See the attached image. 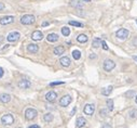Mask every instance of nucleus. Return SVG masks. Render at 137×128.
<instances>
[{
	"label": "nucleus",
	"instance_id": "nucleus-1",
	"mask_svg": "<svg viewBox=\"0 0 137 128\" xmlns=\"http://www.w3.org/2000/svg\"><path fill=\"white\" fill-rule=\"evenodd\" d=\"M35 21H36V17L31 14H25L21 18V23L23 25H31L32 23H35Z\"/></svg>",
	"mask_w": 137,
	"mask_h": 128
},
{
	"label": "nucleus",
	"instance_id": "nucleus-2",
	"mask_svg": "<svg viewBox=\"0 0 137 128\" xmlns=\"http://www.w3.org/2000/svg\"><path fill=\"white\" fill-rule=\"evenodd\" d=\"M115 67V63L112 61V60H110V59L105 60V62H104V69H105L106 72L112 71Z\"/></svg>",
	"mask_w": 137,
	"mask_h": 128
},
{
	"label": "nucleus",
	"instance_id": "nucleus-3",
	"mask_svg": "<svg viewBox=\"0 0 137 128\" xmlns=\"http://www.w3.org/2000/svg\"><path fill=\"white\" fill-rule=\"evenodd\" d=\"M1 122L4 125H12L13 122H14V117L11 114H6V115H3L1 117Z\"/></svg>",
	"mask_w": 137,
	"mask_h": 128
},
{
	"label": "nucleus",
	"instance_id": "nucleus-4",
	"mask_svg": "<svg viewBox=\"0 0 137 128\" xmlns=\"http://www.w3.org/2000/svg\"><path fill=\"white\" fill-rule=\"evenodd\" d=\"M37 114L38 113H37V111L35 110V109H27L26 112H25V117H26V119L31 120L36 117Z\"/></svg>",
	"mask_w": 137,
	"mask_h": 128
},
{
	"label": "nucleus",
	"instance_id": "nucleus-5",
	"mask_svg": "<svg viewBox=\"0 0 137 128\" xmlns=\"http://www.w3.org/2000/svg\"><path fill=\"white\" fill-rule=\"evenodd\" d=\"M117 37L119 39H121V40H124V39H126L127 37H129V31L125 28H120L119 31L117 32Z\"/></svg>",
	"mask_w": 137,
	"mask_h": 128
},
{
	"label": "nucleus",
	"instance_id": "nucleus-6",
	"mask_svg": "<svg viewBox=\"0 0 137 128\" xmlns=\"http://www.w3.org/2000/svg\"><path fill=\"white\" fill-rule=\"evenodd\" d=\"M18 38H20V33L18 32H11L7 37L8 41H10V43H15L18 40Z\"/></svg>",
	"mask_w": 137,
	"mask_h": 128
},
{
	"label": "nucleus",
	"instance_id": "nucleus-7",
	"mask_svg": "<svg viewBox=\"0 0 137 128\" xmlns=\"http://www.w3.org/2000/svg\"><path fill=\"white\" fill-rule=\"evenodd\" d=\"M13 22H14V16H11V15H7L0 18V24L1 25H8Z\"/></svg>",
	"mask_w": 137,
	"mask_h": 128
},
{
	"label": "nucleus",
	"instance_id": "nucleus-8",
	"mask_svg": "<svg viewBox=\"0 0 137 128\" xmlns=\"http://www.w3.org/2000/svg\"><path fill=\"white\" fill-rule=\"evenodd\" d=\"M71 97L70 96H68V94H66V96H64L62 98L61 100H59V105L61 106H68L69 104H70V102H71Z\"/></svg>",
	"mask_w": 137,
	"mask_h": 128
},
{
	"label": "nucleus",
	"instance_id": "nucleus-9",
	"mask_svg": "<svg viewBox=\"0 0 137 128\" xmlns=\"http://www.w3.org/2000/svg\"><path fill=\"white\" fill-rule=\"evenodd\" d=\"M94 111H95L94 104H87V105L84 106V109H83V112L87 114V115H93Z\"/></svg>",
	"mask_w": 137,
	"mask_h": 128
},
{
	"label": "nucleus",
	"instance_id": "nucleus-10",
	"mask_svg": "<svg viewBox=\"0 0 137 128\" xmlns=\"http://www.w3.org/2000/svg\"><path fill=\"white\" fill-rule=\"evenodd\" d=\"M56 98H57V94L54 91H50L45 94V99L48 102H55L56 101Z\"/></svg>",
	"mask_w": 137,
	"mask_h": 128
},
{
	"label": "nucleus",
	"instance_id": "nucleus-11",
	"mask_svg": "<svg viewBox=\"0 0 137 128\" xmlns=\"http://www.w3.org/2000/svg\"><path fill=\"white\" fill-rule=\"evenodd\" d=\"M31 38L34 39V40H37V41L42 40V39H43V34L40 31H35L31 34Z\"/></svg>",
	"mask_w": 137,
	"mask_h": 128
},
{
	"label": "nucleus",
	"instance_id": "nucleus-12",
	"mask_svg": "<svg viewBox=\"0 0 137 128\" xmlns=\"http://www.w3.org/2000/svg\"><path fill=\"white\" fill-rule=\"evenodd\" d=\"M18 87L22 88V89H27V88L30 87V81L28 79H22L18 81Z\"/></svg>",
	"mask_w": 137,
	"mask_h": 128
},
{
	"label": "nucleus",
	"instance_id": "nucleus-13",
	"mask_svg": "<svg viewBox=\"0 0 137 128\" xmlns=\"http://www.w3.org/2000/svg\"><path fill=\"white\" fill-rule=\"evenodd\" d=\"M27 50L30 53H37L39 51V46L35 45V43H30V45L27 46Z\"/></svg>",
	"mask_w": 137,
	"mask_h": 128
},
{
	"label": "nucleus",
	"instance_id": "nucleus-14",
	"mask_svg": "<svg viewBox=\"0 0 137 128\" xmlns=\"http://www.w3.org/2000/svg\"><path fill=\"white\" fill-rule=\"evenodd\" d=\"M46 40L50 41V43H55V41L58 40V35L54 34V33H52V34H49L48 36H46Z\"/></svg>",
	"mask_w": 137,
	"mask_h": 128
},
{
	"label": "nucleus",
	"instance_id": "nucleus-15",
	"mask_svg": "<svg viewBox=\"0 0 137 128\" xmlns=\"http://www.w3.org/2000/svg\"><path fill=\"white\" fill-rule=\"evenodd\" d=\"M11 101V96L8 94H0V102L2 103H8Z\"/></svg>",
	"mask_w": 137,
	"mask_h": 128
},
{
	"label": "nucleus",
	"instance_id": "nucleus-16",
	"mask_svg": "<svg viewBox=\"0 0 137 128\" xmlns=\"http://www.w3.org/2000/svg\"><path fill=\"white\" fill-rule=\"evenodd\" d=\"M85 124H87V119H85L84 117H79L78 119H77V122H76V126L78 128H81V127L85 126Z\"/></svg>",
	"mask_w": 137,
	"mask_h": 128
},
{
	"label": "nucleus",
	"instance_id": "nucleus-17",
	"mask_svg": "<svg viewBox=\"0 0 137 128\" xmlns=\"http://www.w3.org/2000/svg\"><path fill=\"white\" fill-rule=\"evenodd\" d=\"M87 35H84V34H80L78 37H77V41L78 43H87Z\"/></svg>",
	"mask_w": 137,
	"mask_h": 128
},
{
	"label": "nucleus",
	"instance_id": "nucleus-18",
	"mask_svg": "<svg viewBox=\"0 0 137 128\" xmlns=\"http://www.w3.org/2000/svg\"><path fill=\"white\" fill-rule=\"evenodd\" d=\"M59 62H61V64L63 65V66H69V65H70V59H69V58H67V57L61 58Z\"/></svg>",
	"mask_w": 137,
	"mask_h": 128
},
{
	"label": "nucleus",
	"instance_id": "nucleus-19",
	"mask_svg": "<svg viewBox=\"0 0 137 128\" xmlns=\"http://www.w3.org/2000/svg\"><path fill=\"white\" fill-rule=\"evenodd\" d=\"M64 52H65V48L63 47V46H58V47H55L54 48V54L62 55Z\"/></svg>",
	"mask_w": 137,
	"mask_h": 128
},
{
	"label": "nucleus",
	"instance_id": "nucleus-20",
	"mask_svg": "<svg viewBox=\"0 0 137 128\" xmlns=\"http://www.w3.org/2000/svg\"><path fill=\"white\" fill-rule=\"evenodd\" d=\"M111 91H112V86H109V87L104 88V89L101 90V94H104V96H109V94H111Z\"/></svg>",
	"mask_w": 137,
	"mask_h": 128
},
{
	"label": "nucleus",
	"instance_id": "nucleus-21",
	"mask_svg": "<svg viewBox=\"0 0 137 128\" xmlns=\"http://www.w3.org/2000/svg\"><path fill=\"white\" fill-rule=\"evenodd\" d=\"M101 45V40L99 38H95L94 40H93V43H92V46L94 48H98Z\"/></svg>",
	"mask_w": 137,
	"mask_h": 128
},
{
	"label": "nucleus",
	"instance_id": "nucleus-22",
	"mask_svg": "<svg viewBox=\"0 0 137 128\" xmlns=\"http://www.w3.org/2000/svg\"><path fill=\"white\" fill-rule=\"evenodd\" d=\"M72 58L75 60H79L81 58V52L79 50H73L72 51Z\"/></svg>",
	"mask_w": 137,
	"mask_h": 128
},
{
	"label": "nucleus",
	"instance_id": "nucleus-23",
	"mask_svg": "<svg viewBox=\"0 0 137 128\" xmlns=\"http://www.w3.org/2000/svg\"><path fill=\"white\" fill-rule=\"evenodd\" d=\"M62 34L64 35V36H69V35H70V28H68V27L67 26H64L62 28Z\"/></svg>",
	"mask_w": 137,
	"mask_h": 128
},
{
	"label": "nucleus",
	"instance_id": "nucleus-24",
	"mask_svg": "<svg viewBox=\"0 0 137 128\" xmlns=\"http://www.w3.org/2000/svg\"><path fill=\"white\" fill-rule=\"evenodd\" d=\"M43 119H44L46 123H50V122H52V120H53V115H52V114H50V113L45 114V115L43 116Z\"/></svg>",
	"mask_w": 137,
	"mask_h": 128
},
{
	"label": "nucleus",
	"instance_id": "nucleus-25",
	"mask_svg": "<svg viewBox=\"0 0 137 128\" xmlns=\"http://www.w3.org/2000/svg\"><path fill=\"white\" fill-rule=\"evenodd\" d=\"M69 25H72V26H77V27H83L82 23L76 22V21H69Z\"/></svg>",
	"mask_w": 137,
	"mask_h": 128
},
{
	"label": "nucleus",
	"instance_id": "nucleus-26",
	"mask_svg": "<svg viewBox=\"0 0 137 128\" xmlns=\"http://www.w3.org/2000/svg\"><path fill=\"white\" fill-rule=\"evenodd\" d=\"M70 2H71V6L77 7V8H82V7H83V4L80 3L79 1H77V0H71Z\"/></svg>",
	"mask_w": 137,
	"mask_h": 128
},
{
	"label": "nucleus",
	"instance_id": "nucleus-27",
	"mask_svg": "<svg viewBox=\"0 0 137 128\" xmlns=\"http://www.w3.org/2000/svg\"><path fill=\"white\" fill-rule=\"evenodd\" d=\"M107 106H108V110L109 111H112L113 110V101L111 99L107 100Z\"/></svg>",
	"mask_w": 137,
	"mask_h": 128
},
{
	"label": "nucleus",
	"instance_id": "nucleus-28",
	"mask_svg": "<svg viewBox=\"0 0 137 128\" xmlns=\"http://www.w3.org/2000/svg\"><path fill=\"white\" fill-rule=\"evenodd\" d=\"M135 91H133V90H130V91H127L126 92V97L127 98H133L134 96H135Z\"/></svg>",
	"mask_w": 137,
	"mask_h": 128
},
{
	"label": "nucleus",
	"instance_id": "nucleus-29",
	"mask_svg": "<svg viewBox=\"0 0 137 128\" xmlns=\"http://www.w3.org/2000/svg\"><path fill=\"white\" fill-rule=\"evenodd\" d=\"M130 115H131V117H132V118H137V110H133V111H131Z\"/></svg>",
	"mask_w": 137,
	"mask_h": 128
},
{
	"label": "nucleus",
	"instance_id": "nucleus-30",
	"mask_svg": "<svg viewBox=\"0 0 137 128\" xmlns=\"http://www.w3.org/2000/svg\"><path fill=\"white\" fill-rule=\"evenodd\" d=\"M64 81H54V83H51L50 86L51 87H54V86H58V85H63Z\"/></svg>",
	"mask_w": 137,
	"mask_h": 128
},
{
	"label": "nucleus",
	"instance_id": "nucleus-31",
	"mask_svg": "<svg viewBox=\"0 0 137 128\" xmlns=\"http://www.w3.org/2000/svg\"><path fill=\"white\" fill-rule=\"evenodd\" d=\"M101 46H103L104 50H108V46H107V43H105V41H101Z\"/></svg>",
	"mask_w": 137,
	"mask_h": 128
},
{
	"label": "nucleus",
	"instance_id": "nucleus-32",
	"mask_svg": "<svg viewBox=\"0 0 137 128\" xmlns=\"http://www.w3.org/2000/svg\"><path fill=\"white\" fill-rule=\"evenodd\" d=\"M3 74H4L3 68H2V67H0V77H2V76H3Z\"/></svg>",
	"mask_w": 137,
	"mask_h": 128
},
{
	"label": "nucleus",
	"instance_id": "nucleus-33",
	"mask_svg": "<svg viewBox=\"0 0 137 128\" xmlns=\"http://www.w3.org/2000/svg\"><path fill=\"white\" fill-rule=\"evenodd\" d=\"M101 115H103V116H106V115H107V112H106L105 110H101Z\"/></svg>",
	"mask_w": 137,
	"mask_h": 128
},
{
	"label": "nucleus",
	"instance_id": "nucleus-34",
	"mask_svg": "<svg viewBox=\"0 0 137 128\" xmlns=\"http://www.w3.org/2000/svg\"><path fill=\"white\" fill-rule=\"evenodd\" d=\"M101 128H111V126H110L109 124H104V125H103V127H101Z\"/></svg>",
	"mask_w": 137,
	"mask_h": 128
},
{
	"label": "nucleus",
	"instance_id": "nucleus-35",
	"mask_svg": "<svg viewBox=\"0 0 137 128\" xmlns=\"http://www.w3.org/2000/svg\"><path fill=\"white\" fill-rule=\"evenodd\" d=\"M3 9H4V4L2 3V2H0V11L3 10Z\"/></svg>",
	"mask_w": 137,
	"mask_h": 128
},
{
	"label": "nucleus",
	"instance_id": "nucleus-36",
	"mask_svg": "<svg viewBox=\"0 0 137 128\" xmlns=\"http://www.w3.org/2000/svg\"><path fill=\"white\" fill-rule=\"evenodd\" d=\"M28 128H40L38 126V125H31V126H29Z\"/></svg>",
	"mask_w": 137,
	"mask_h": 128
},
{
	"label": "nucleus",
	"instance_id": "nucleus-37",
	"mask_svg": "<svg viewBox=\"0 0 137 128\" xmlns=\"http://www.w3.org/2000/svg\"><path fill=\"white\" fill-rule=\"evenodd\" d=\"M48 25H49V22H43V23H42V26H44V27L48 26Z\"/></svg>",
	"mask_w": 137,
	"mask_h": 128
},
{
	"label": "nucleus",
	"instance_id": "nucleus-38",
	"mask_svg": "<svg viewBox=\"0 0 137 128\" xmlns=\"http://www.w3.org/2000/svg\"><path fill=\"white\" fill-rule=\"evenodd\" d=\"M76 110H77V109H76V108H73V110H72V112H71V113H70V115H71V116H72V115H73V114H75V112H76Z\"/></svg>",
	"mask_w": 137,
	"mask_h": 128
},
{
	"label": "nucleus",
	"instance_id": "nucleus-39",
	"mask_svg": "<svg viewBox=\"0 0 137 128\" xmlns=\"http://www.w3.org/2000/svg\"><path fill=\"white\" fill-rule=\"evenodd\" d=\"M90 58H91V59H95V58H96V55H95L94 53H93V54H92V55H91V57H90Z\"/></svg>",
	"mask_w": 137,
	"mask_h": 128
},
{
	"label": "nucleus",
	"instance_id": "nucleus-40",
	"mask_svg": "<svg viewBox=\"0 0 137 128\" xmlns=\"http://www.w3.org/2000/svg\"><path fill=\"white\" fill-rule=\"evenodd\" d=\"M133 59H134V60H135V61L137 62V55H134V57H133Z\"/></svg>",
	"mask_w": 137,
	"mask_h": 128
},
{
	"label": "nucleus",
	"instance_id": "nucleus-41",
	"mask_svg": "<svg viewBox=\"0 0 137 128\" xmlns=\"http://www.w3.org/2000/svg\"><path fill=\"white\" fill-rule=\"evenodd\" d=\"M83 1H87V2H90V1H91V0H83Z\"/></svg>",
	"mask_w": 137,
	"mask_h": 128
},
{
	"label": "nucleus",
	"instance_id": "nucleus-42",
	"mask_svg": "<svg viewBox=\"0 0 137 128\" xmlns=\"http://www.w3.org/2000/svg\"><path fill=\"white\" fill-rule=\"evenodd\" d=\"M135 101H136V103H137V96H136V98H135Z\"/></svg>",
	"mask_w": 137,
	"mask_h": 128
},
{
	"label": "nucleus",
	"instance_id": "nucleus-43",
	"mask_svg": "<svg viewBox=\"0 0 137 128\" xmlns=\"http://www.w3.org/2000/svg\"><path fill=\"white\" fill-rule=\"evenodd\" d=\"M136 22H137V20H136Z\"/></svg>",
	"mask_w": 137,
	"mask_h": 128
}]
</instances>
